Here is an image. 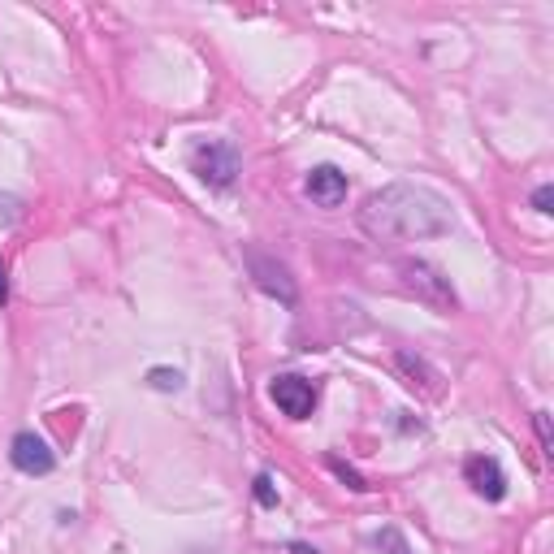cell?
<instances>
[{
  "label": "cell",
  "mask_w": 554,
  "mask_h": 554,
  "mask_svg": "<svg viewBox=\"0 0 554 554\" xmlns=\"http://www.w3.org/2000/svg\"><path fill=\"white\" fill-rule=\"evenodd\" d=\"M355 221L377 243H416L451 234L455 213L438 191L420 187V182H386L381 191L364 195V204L355 208Z\"/></svg>",
  "instance_id": "cell-1"
},
{
  "label": "cell",
  "mask_w": 554,
  "mask_h": 554,
  "mask_svg": "<svg viewBox=\"0 0 554 554\" xmlns=\"http://www.w3.org/2000/svg\"><path fill=\"white\" fill-rule=\"evenodd\" d=\"M191 174L213 191H226L239 174V148L230 139H200L191 148Z\"/></svg>",
  "instance_id": "cell-2"
},
{
  "label": "cell",
  "mask_w": 554,
  "mask_h": 554,
  "mask_svg": "<svg viewBox=\"0 0 554 554\" xmlns=\"http://www.w3.org/2000/svg\"><path fill=\"white\" fill-rule=\"evenodd\" d=\"M399 273H403V286L412 290L420 303H429L433 312H455L459 308V295H455L451 277H442L433 265H425V260H403Z\"/></svg>",
  "instance_id": "cell-3"
},
{
  "label": "cell",
  "mask_w": 554,
  "mask_h": 554,
  "mask_svg": "<svg viewBox=\"0 0 554 554\" xmlns=\"http://www.w3.org/2000/svg\"><path fill=\"white\" fill-rule=\"evenodd\" d=\"M243 260H247V269H252L256 286L265 290V295H273L277 303H286V308H295V303H299V286H295V277H290V269L282 265V260L269 256V252H260V247H243Z\"/></svg>",
  "instance_id": "cell-4"
},
{
  "label": "cell",
  "mask_w": 554,
  "mask_h": 554,
  "mask_svg": "<svg viewBox=\"0 0 554 554\" xmlns=\"http://www.w3.org/2000/svg\"><path fill=\"white\" fill-rule=\"evenodd\" d=\"M269 399L277 403V412L290 416V420H308L316 412V386H312L308 377H295V373L273 377Z\"/></svg>",
  "instance_id": "cell-5"
},
{
  "label": "cell",
  "mask_w": 554,
  "mask_h": 554,
  "mask_svg": "<svg viewBox=\"0 0 554 554\" xmlns=\"http://www.w3.org/2000/svg\"><path fill=\"white\" fill-rule=\"evenodd\" d=\"M9 459L18 472H26V477H48V472L57 468L52 446L44 438H35V433H18V438L9 442Z\"/></svg>",
  "instance_id": "cell-6"
},
{
  "label": "cell",
  "mask_w": 554,
  "mask_h": 554,
  "mask_svg": "<svg viewBox=\"0 0 554 554\" xmlns=\"http://www.w3.org/2000/svg\"><path fill=\"white\" fill-rule=\"evenodd\" d=\"M303 191H308L312 204L321 208H338L342 200H347V174L334 165H316L308 178H303Z\"/></svg>",
  "instance_id": "cell-7"
},
{
  "label": "cell",
  "mask_w": 554,
  "mask_h": 554,
  "mask_svg": "<svg viewBox=\"0 0 554 554\" xmlns=\"http://www.w3.org/2000/svg\"><path fill=\"white\" fill-rule=\"evenodd\" d=\"M394 368H399V377L412 386L416 394H425V399H438L442 394V373L433 368L429 360H420L412 351H394Z\"/></svg>",
  "instance_id": "cell-8"
},
{
  "label": "cell",
  "mask_w": 554,
  "mask_h": 554,
  "mask_svg": "<svg viewBox=\"0 0 554 554\" xmlns=\"http://www.w3.org/2000/svg\"><path fill=\"white\" fill-rule=\"evenodd\" d=\"M464 477H468L472 490L481 498H490V503H498V498L507 494V477H503V468H498L494 455H472L464 464Z\"/></svg>",
  "instance_id": "cell-9"
},
{
  "label": "cell",
  "mask_w": 554,
  "mask_h": 554,
  "mask_svg": "<svg viewBox=\"0 0 554 554\" xmlns=\"http://www.w3.org/2000/svg\"><path fill=\"white\" fill-rule=\"evenodd\" d=\"M148 386L152 390H165V394H178L182 390V373H178V368H152Z\"/></svg>",
  "instance_id": "cell-10"
},
{
  "label": "cell",
  "mask_w": 554,
  "mask_h": 554,
  "mask_svg": "<svg viewBox=\"0 0 554 554\" xmlns=\"http://www.w3.org/2000/svg\"><path fill=\"white\" fill-rule=\"evenodd\" d=\"M373 542H377V550H390V554H412V546L403 542V533H399V529H381V533L373 537Z\"/></svg>",
  "instance_id": "cell-11"
},
{
  "label": "cell",
  "mask_w": 554,
  "mask_h": 554,
  "mask_svg": "<svg viewBox=\"0 0 554 554\" xmlns=\"http://www.w3.org/2000/svg\"><path fill=\"white\" fill-rule=\"evenodd\" d=\"M256 503H260V507H277V490H273V477H265V472H260V477H256Z\"/></svg>",
  "instance_id": "cell-12"
},
{
  "label": "cell",
  "mask_w": 554,
  "mask_h": 554,
  "mask_svg": "<svg viewBox=\"0 0 554 554\" xmlns=\"http://www.w3.org/2000/svg\"><path fill=\"white\" fill-rule=\"evenodd\" d=\"M329 468H334V472H338V477H342V481H347V485H351V490H368V485H364V477H360V472H355V468H347V464H342V459H329Z\"/></svg>",
  "instance_id": "cell-13"
},
{
  "label": "cell",
  "mask_w": 554,
  "mask_h": 554,
  "mask_svg": "<svg viewBox=\"0 0 554 554\" xmlns=\"http://www.w3.org/2000/svg\"><path fill=\"white\" fill-rule=\"evenodd\" d=\"M550 204H554V187L546 182V187H537V191H533V208H537V213H546V217H550V213H554Z\"/></svg>",
  "instance_id": "cell-14"
},
{
  "label": "cell",
  "mask_w": 554,
  "mask_h": 554,
  "mask_svg": "<svg viewBox=\"0 0 554 554\" xmlns=\"http://www.w3.org/2000/svg\"><path fill=\"white\" fill-rule=\"evenodd\" d=\"M537 438H542V446L550 451V420H546V412H537Z\"/></svg>",
  "instance_id": "cell-15"
},
{
  "label": "cell",
  "mask_w": 554,
  "mask_h": 554,
  "mask_svg": "<svg viewBox=\"0 0 554 554\" xmlns=\"http://www.w3.org/2000/svg\"><path fill=\"white\" fill-rule=\"evenodd\" d=\"M9 299V282H5V260H0V303Z\"/></svg>",
  "instance_id": "cell-16"
},
{
  "label": "cell",
  "mask_w": 554,
  "mask_h": 554,
  "mask_svg": "<svg viewBox=\"0 0 554 554\" xmlns=\"http://www.w3.org/2000/svg\"><path fill=\"white\" fill-rule=\"evenodd\" d=\"M290 550H295V554H316L312 546H290Z\"/></svg>",
  "instance_id": "cell-17"
}]
</instances>
